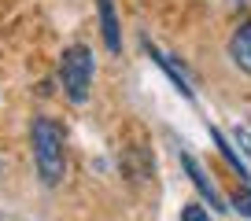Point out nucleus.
I'll return each mask as SVG.
<instances>
[{
	"instance_id": "f257e3e1",
	"label": "nucleus",
	"mask_w": 251,
	"mask_h": 221,
	"mask_svg": "<svg viewBox=\"0 0 251 221\" xmlns=\"http://www.w3.org/2000/svg\"><path fill=\"white\" fill-rule=\"evenodd\" d=\"M30 148H33V166H37L41 184L55 188L67 174V140H63L59 122L37 114L30 126Z\"/></svg>"
},
{
	"instance_id": "f03ea898",
	"label": "nucleus",
	"mask_w": 251,
	"mask_h": 221,
	"mask_svg": "<svg viewBox=\"0 0 251 221\" xmlns=\"http://www.w3.org/2000/svg\"><path fill=\"white\" fill-rule=\"evenodd\" d=\"M93 70H96L93 48H85V44L63 48V55H59V81H63V92H67V100H71V103H85L89 100Z\"/></svg>"
},
{
	"instance_id": "7ed1b4c3",
	"label": "nucleus",
	"mask_w": 251,
	"mask_h": 221,
	"mask_svg": "<svg viewBox=\"0 0 251 221\" xmlns=\"http://www.w3.org/2000/svg\"><path fill=\"white\" fill-rule=\"evenodd\" d=\"M181 166H185V174H188V181H192V188H196V192H200V196H203V199H207V203H211V206H214V210H229V206H226V203H222V196H218V188H214V184H211V177H207V174H203V166H200V162H196V158L188 155V151H181Z\"/></svg>"
},
{
	"instance_id": "20e7f679",
	"label": "nucleus",
	"mask_w": 251,
	"mask_h": 221,
	"mask_svg": "<svg viewBox=\"0 0 251 221\" xmlns=\"http://www.w3.org/2000/svg\"><path fill=\"white\" fill-rule=\"evenodd\" d=\"M141 44H144V52H148V55H151V59H155V66H159V70H163V74H166V78H170V81H174V85H177V92H181V96H185V100H196V92H192V85H188V78H185V74H181V66H177V63H174L170 55H163V52H159V48H155V44H151V41H148V37H144V41H141Z\"/></svg>"
},
{
	"instance_id": "39448f33",
	"label": "nucleus",
	"mask_w": 251,
	"mask_h": 221,
	"mask_svg": "<svg viewBox=\"0 0 251 221\" xmlns=\"http://www.w3.org/2000/svg\"><path fill=\"white\" fill-rule=\"evenodd\" d=\"M96 11H100L103 48L107 52H122V26H118V15H115V0H96Z\"/></svg>"
},
{
	"instance_id": "423d86ee",
	"label": "nucleus",
	"mask_w": 251,
	"mask_h": 221,
	"mask_svg": "<svg viewBox=\"0 0 251 221\" xmlns=\"http://www.w3.org/2000/svg\"><path fill=\"white\" fill-rule=\"evenodd\" d=\"M229 59H233L244 74H251V19L233 30V37H229Z\"/></svg>"
},
{
	"instance_id": "0eeeda50",
	"label": "nucleus",
	"mask_w": 251,
	"mask_h": 221,
	"mask_svg": "<svg viewBox=\"0 0 251 221\" xmlns=\"http://www.w3.org/2000/svg\"><path fill=\"white\" fill-rule=\"evenodd\" d=\"M211 140H214V148L222 151V158H226V162L233 166L236 174H240V181H248V177H251V174H248V162H244V158H240V155H236V151H233V144L226 140V133H222L218 126H211Z\"/></svg>"
},
{
	"instance_id": "6e6552de",
	"label": "nucleus",
	"mask_w": 251,
	"mask_h": 221,
	"mask_svg": "<svg viewBox=\"0 0 251 221\" xmlns=\"http://www.w3.org/2000/svg\"><path fill=\"white\" fill-rule=\"evenodd\" d=\"M233 210L240 218H251V188H236L233 192Z\"/></svg>"
},
{
	"instance_id": "1a4fd4ad",
	"label": "nucleus",
	"mask_w": 251,
	"mask_h": 221,
	"mask_svg": "<svg viewBox=\"0 0 251 221\" xmlns=\"http://www.w3.org/2000/svg\"><path fill=\"white\" fill-rule=\"evenodd\" d=\"M181 221H211V214H207V206H200V203H185L181 206Z\"/></svg>"
},
{
	"instance_id": "9d476101",
	"label": "nucleus",
	"mask_w": 251,
	"mask_h": 221,
	"mask_svg": "<svg viewBox=\"0 0 251 221\" xmlns=\"http://www.w3.org/2000/svg\"><path fill=\"white\" fill-rule=\"evenodd\" d=\"M236 140H240V144H244V151H248V155H251V136L244 133V129H236Z\"/></svg>"
},
{
	"instance_id": "9b49d317",
	"label": "nucleus",
	"mask_w": 251,
	"mask_h": 221,
	"mask_svg": "<svg viewBox=\"0 0 251 221\" xmlns=\"http://www.w3.org/2000/svg\"><path fill=\"white\" fill-rule=\"evenodd\" d=\"M233 8H251V0H233Z\"/></svg>"
}]
</instances>
